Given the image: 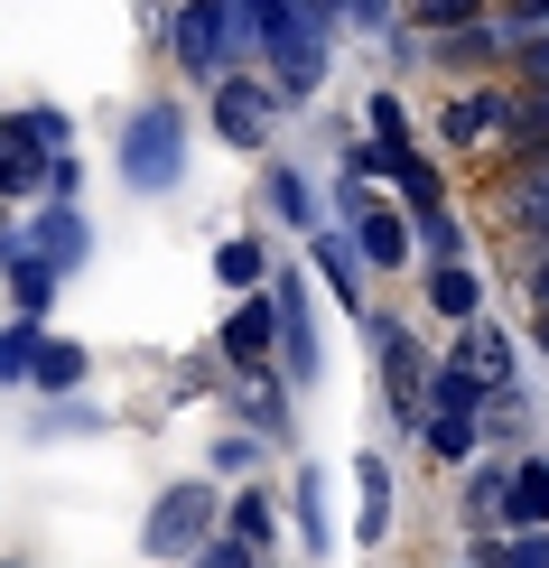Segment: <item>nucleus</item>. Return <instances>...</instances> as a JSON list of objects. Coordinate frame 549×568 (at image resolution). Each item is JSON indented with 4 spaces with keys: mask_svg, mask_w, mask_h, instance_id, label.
Wrapping results in <instances>:
<instances>
[{
    "mask_svg": "<svg viewBox=\"0 0 549 568\" xmlns=\"http://www.w3.org/2000/svg\"><path fill=\"white\" fill-rule=\"evenodd\" d=\"M186 140H196V122H186V103L177 93H140V103L122 112V131H112V178L131 186V196H177L186 186Z\"/></svg>",
    "mask_w": 549,
    "mask_h": 568,
    "instance_id": "obj_1",
    "label": "nucleus"
},
{
    "mask_svg": "<svg viewBox=\"0 0 549 568\" xmlns=\"http://www.w3.org/2000/svg\"><path fill=\"white\" fill-rule=\"evenodd\" d=\"M271 326H279V345H271V373L289 392H317L326 383V336H317V280H307V262H271Z\"/></svg>",
    "mask_w": 549,
    "mask_h": 568,
    "instance_id": "obj_2",
    "label": "nucleus"
},
{
    "mask_svg": "<svg viewBox=\"0 0 549 568\" xmlns=\"http://www.w3.org/2000/svg\"><path fill=\"white\" fill-rule=\"evenodd\" d=\"M214 523H224V485H214V476L159 485L150 513H140V559H150V568H186V550H205Z\"/></svg>",
    "mask_w": 549,
    "mask_h": 568,
    "instance_id": "obj_3",
    "label": "nucleus"
},
{
    "mask_svg": "<svg viewBox=\"0 0 549 568\" xmlns=\"http://www.w3.org/2000/svg\"><path fill=\"white\" fill-rule=\"evenodd\" d=\"M354 326H364V345H373V364H382V410H392V429L410 438L419 410H428L419 392H428V364H438V354H428V336H419L410 317H392V307H364Z\"/></svg>",
    "mask_w": 549,
    "mask_h": 568,
    "instance_id": "obj_4",
    "label": "nucleus"
},
{
    "mask_svg": "<svg viewBox=\"0 0 549 568\" xmlns=\"http://www.w3.org/2000/svg\"><path fill=\"white\" fill-rule=\"evenodd\" d=\"M205 122H214V140H224V150L271 159V150H279V122H289V103L271 93V75H261V65H233V75L205 84Z\"/></svg>",
    "mask_w": 549,
    "mask_h": 568,
    "instance_id": "obj_5",
    "label": "nucleus"
},
{
    "mask_svg": "<svg viewBox=\"0 0 549 568\" xmlns=\"http://www.w3.org/2000/svg\"><path fill=\"white\" fill-rule=\"evenodd\" d=\"M169 57H177V75L196 93L214 75H233V65H252V38H243V19H233V0H177L169 10Z\"/></svg>",
    "mask_w": 549,
    "mask_h": 568,
    "instance_id": "obj_6",
    "label": "nucleus"
},
{
    "mask_svg": "<svg viewBox=\"0 0 549 568\" xmlns=\"http://www.w3.org/2000/svg\"><path fill=\"white\" fill-rule=\"evenodd\" d=\"M261 75H271V93H279V103H289V112H307V103H317V93H326V75H336V38H317V29H298V19L289 10H279L271 19V29H261Z\"/></svg>",
    "mask_w": 549,
    "mask_h": 568,
    "instance_id": "obj_7",
    "label": "nucleus"
},
{
    "mask_svg": "<svg viewBox=\"0 0 549 568\" xmlns=\"http://www.w3.org/2000/svg\"><path fill=\"white\" fill-rule=\"evenodd\" d=\"M504 112H512V84L504 75H475L438 103V150L457 159H494V140H504Z\"/></svg>",
    "mask_w": 549,
    "mask_h": 568,
    "instance_id": "obj_8",
    "label": "nucleus"
},
{
    "mask_svg": "<svg viewBox=\"0 0 549 568\" xmlns=\"http://www.w3.org/2000/svg\"><path fill=\"white\" fill-rule=\"evenodd\" d=\"M224 410H233V429H252L271 457L298 447V392L279 383L271 364H261V373H224Z\"/></svg>",
    "mask_w": 549,
    "mask_h": 568,
    "instance_id": "obj_9",
    "label": "nucleus"
},
{
    "mask_svg": "<svg viewBox=\"0 0 549 568\" xmlns=\"http://www.w3.org/2000/svg\"><path fill=\"white\" fill-rule=\"evenodd\" d=\"M345 233H354V252H364V271L373 280H400V271H419V252H410V215H400L382 186H364V205L345 215Z\"/></svg>",
    "mask_w": 549,
    "mask_h": 568,
    "instance_id": "obj_10",
    "label": "nucleus"
},
{
    "mask_svg": "<svg viewBox=\"0 0 549 568\" xmlns=\"http://www.w3.org/2000/svg\"><path fill=\"white\" fill-rule=\"evenodd\" d=\"M354 540L364 550H392V531H400V476H392V457L382 447H354Z\"/></svg>",
    "mask_w": 549,
    "mask_h": 568,
    "instance_id": "obj_11",
    "label": "nucleus"
},
{
    "mask_svg": "<svg viewBox=\"0 0 549 568\" xmlns=\"http://www.w3.org/2000/svg\"><path fill=\"white\" fill-rule=\"evenodd\" d=\"M307 280H317L345 317H364V307H373V271H364V252H354L345 224H317V233H307Z\"/></svg>",
    "mask_w": 549,
    "mask_h": 568,
    "instance_id": "obj_12",
    "label": "nucleus"
},
{
    "mask_svg": "<svg viewBox=\"0 0 549 568\" xmlns=\"http://www.w3.org/2000/svg\"><path fill=\"white\" fill-rule=\"evenodd\" d=\"M19 233H29V252L57 280H75L84 262H93V224H84V205H57V196H38L29 215H19Z\"/></svg>",
    "mask_w": 549,
    "mask_h": 568,
    "instance_id": "obj_13",
    "label": "nucleus"
},
{
    "mask_svg": "<svg viewBox=\"0 0 549 568\" xmlns=\"http://www.w3.org/2000/svg\"><path fill=\"white\" fill-rule=\"evenodd\" d=\"M494 224H504L521 252L549 243V159H521V169L494 178Z\"/></svg>",
    "mask_w": 549,
    "mask_h": 568,
    "instance_id": "obj_14",
    "label": "nucleus"
},
{
    "mask_svg": "<svg viewBox=\"0 0 549 568\" xmlns=\"http://www.w3.org/2000/svg\"><path fill=\"white\" fill-rule=\"evenodd\" d=\"M261 215H271L279 233H298V243H307V233L326 224V186L307 178L298 159H279V150H271V159H261Z\"/></svg>",
    "mask_w": 549,
    "mask_h": 568,
    "instance_id": "obj_15",
    "label": "nucleus"
},
{
    "mask_svg": "<svg viewBox=\"0 0 549 568\" xmlns=\"http://www.w3.org/2000/svg\"><path fill=\"white\" fill-rule=\"evenodd\" d=\"M504 494H512V447H475L457 466V523L475 531H504Z\"/></svg>",
    "mask_w": 549,
    "mask_h": 568,
    "instance_id": "obj_16",
    "label": "nucleus"
},
{
    "mask_svg": "<svg viewBox=\"0 0 549 568\" xmlns=\"http://www.w3.org/2000/svg\"><path fill=\"white\" fill-rule=\"evenodd\" d=\"M428 65H438V75H504V65H512V29H504V19H475V29H447V38H428Z\"/></svg>",
    "mask_w": 549,
    "mask_h": 568,
    "instance_id": "obj_17",
    "label": "nucleus"
},
{
    "mask_svg": "<svg viewBox=\"0 0 549 568\" xmlns=\"http://www.w3.org/2000/svg\"><path fill=\"white\" fill-rule=\"evenodd\" d=\"M271 345H279V326H271V290L233 298V307H224V326H214V364H224V373H261V364H271Z\"/></svg>",
    "mask_w": 549,
    "mask_h": 568,
    "instance_id": "obj_18",
    "label": "nucleus"
},
{
    "mask_svg": "<svg viewBox=\"0 0 549 568\" xmlns=\"http://www.w3.org/2000/svg\"><path fill=\"white\" fill-rule=\"evenodd\" d=\"M447 354H457L475 383H521V336L494 317V307H485V317H466L457 336H447Z\"/></svg>",
    "mask_w": 549,
    "mask_h": 568,
    "instance_id": "obj_19",
    "label": "nucleus"
},
{
    "mask_svg": "<svg viewBox=\"0 0 549 568\" xmlns=\"http://www.w3.org/2000/svg\"><path fill=\"white\" fill-rule=\"evenodd\" d=\"M485 262H419V307L438 326H466V317H485Z\"/></svg>",
    "mask_w": 549,
    "mask_h": 568,
    "instance_id": "obj_20",
    "label": "nucleus"
},
{
    "mask_svg": "<svg viewBox=\"0 0 549 568\" xmlns=\"http://www.w3.org/2000/svg\"><path fill=\"white\" fill-rule=\"evenodd\" d=\"M214 531H233L243 550H261V559H271L279 540H289V513H279V494L252 476V485H224V523H214Z\"/></svg>",
    "mask_w": 549,
    "mask_h": 568,
    "instance_id": "obj_21",
    "label": "nucleus"
},
{
    "mask_svg": "<svg viewBox=\"0 0 549 568\" xmlns=\"http://www.w3.org/2000/svg\"><path fill=\"white\" fill-rule=\"evenodd\" d=\"M84 383H93V345L57 336V326H38V345H29V383H19V392L65 400V392H84Z\"/></svg>",
    "mask_w": 549,
    "mask_h": 568,
    "instance_id": "obj_22",
    "label": "nucleus"
},
{
    "mask_svg": "<svg viewBox=\"0 0 549 568\" xmlns=\"http://www.w3.org/2000/svg\"><path fill=\"white\" fill-rule=\"evenodd\" d=\"M279 513H289V531H298L307 559H336V494H326V466H298Z\"/></svg>",
    "mask_w": 549,
    "mask_h": 568,
    "instance_id": "obj_23",
    "label": "nucleus"
},
{
    "mask_svg": "<svg viewBox=\"0 0 549 568\" xmlns=\"http://www.w3.org/2000/svg\"><path fill=\"white\" fill-rule=\"evenodd\" d=\"M475 438H485V447H531L540 438L531 383H485V400H475Z\"/></svg>",
    "mask_w": 549,
    "mask_h": 568,
    "instance_id": "obj_24",
    "label": "nucleus"
},
{
    "mask_svg": "<svg viewBox=\"0 0 549 568\" xmlns=\"http://www.w3.org/2000/svg\"><path fill=\"white\" fill-rule=\"evenodd\" d=\"M504 531H549V447H512V494H504Z\"/></svg>",
    "mask_w": 549,
    "mask_h": 568,
    "instance_id": "obj_25",
    "label": "nucleus"
},
{
    "mask_svg": "<svg viewBox=\"0 0 549 568\" xmlns=\"http://www.w3.org/2000/svg\"><path fill=\"white\" fill-rule=\"evenodd\" d=\"M0 140L57 159V150H75V112H65V103H10V112H0Z\"/></svg>",
    "mask_w": 549,
    "mask_h": 568,
    "instance_id": "obj_26",
    "label": "nucleus"
},
{
    "mask_svg": "<svg viewBox=\"0 0 549 568\" xmlns=\"http://www.w3.org/2000/svg\"><path fill=\"white\" fill-rule=\"evenodd\" d=\"M0 290H10V317H29V326H47L57 317V290L65 280L38 262V252H10V262H0Z\"/></svg>",
    "mask_w": 549,
    "mask_h": 568,
    "instance_id": "obj_27",
    "label": "nucleus"
},
{
    "mask_svg": "<svg viewBox=\"0 0 549 568\" xmlns=\"http://www.w3.org/2000/svg\"><path fill=\"white\" fill-rule=\"evenodd\" d=\"M103 429H112V410H103V400L65 392V400H38V419H29V447H65V438H103Z\"/></svg>",
    "mask_w": 549,
    "mask_h": 568,
    "instance_id": "obj_28",
    "label": "nucleus"
},
{
    "mask_svg": "<svg viewBox=\"0 0 549 568\" xmlns=\"http://www.w3.org/2000/svg\"><path fill=\"white\" fill-rule=\"evenodd\" d=\"M382 196H392L400 215H438V205H447V169L428 150H400V169L382 178Z\"/></svg>",
    "mask_w": 549,
    "mask_h": 568,
    "instance_id": "obj_29",
    "label": "nucleus"
},
{
    "mask_svg": "<svg viewBox=\"0 0 549 568\" xmlns=\"http://www.w3.org/2000/svg\"><path fill=\"white\" fill-rule=\"evenodd\" d=\"M261 280H271V243H261V233H224V243H214V290L252 298Z\"/></svg>",
    "mask_w": 549,
    "mask_h": 568,
    "instance_id": "obj_30",
    "label": "nucleus"
},
{
    "mask_svg": "<svg viewBox=\"0 0 549 568\" xmlns=\"http://www.w3.org/2000/svg\"><path fill=\"white\" fill-rule=\"evenodd\" d=\"M410 447H419L428 466H447V476H457V466H466V457H475V447H485V438H475V419H457V410H419Z\"/></svg>",
    "mask_w": 549,
    "mask_h": 568,
    "instance_id": "obj_31",
    "label": "nucleus"
},
{
    "mask_svg": "<svg viewBox=\"0 0 549 568\" xmlns=\"http://www.w3.org/2000/svg\"><path fill=\"white\" fill-rule=\"evenodd\" d=\"M261 466H271V447H261L252 429H233V419L205 438V476H214V485H252Z\"/></svg>",
    "mask_w": 549,
    "mask_h": 568,
    "instance_id": "obj_32",
    "label": "nucleus"
},
{
    "mask_svg": "<svg viewBox=\"0 0 549 568\" xmlns=\"http://www.w3.org/2000/svg\"><path fill=\"white\" fill-rule=\"evenodd\" d=\"M410 252L419 262H475V233L457 205H438V215H410Z\"/></svg>",
    "mask_w": 549,
    "mask_h": 568,
    "instance_id": "obj_33",
    "label": "nucleus"
},
{
    "mask_svg": "<svg viewBox=\"0 0 549 568\" xmlns=\"http://www.w3.org/2000/svg\"><path fill=\"white\" fill-rule=\"evenodd\" d=\"M494 0H400V29L410 38H447V29H475Z\"/></svg>",
    "mask_w": 549,
    "mask_h": 568,
    "instance_id": "obj_34",
    "label": "nucleus"
},
{
    "mask_svg": "<svg viewBox=\"0 0 549 568\" xmlns=\"http://www.w3.org/2000/svg\"><path fill=\"white\" fill-rule=\"evenodd\" d=\"M428 410H457V419H475V400H485V383H475V373L457 364V354H438V364H428Z\"/></svg>",
    "mask_w": 549,
    "mask_h": 568,
    "instance_id": "obj_35",
    "label": "nucleus"
},
{
    "mask_svg": "<svg viewBox=\"0 0 549 568\" xmlns=\"http://www.w3.org/2000/svg\"><path fill=\"white\" fill-rule=\"evenodd\" d=\"M354 131H373V140H392V150H410V103H400V84H373Z\"/></svg>",
    "mask_w": 549,
    "mask_h": 568,
    "instance_id": "obj_36",
    "label": "nucleus"
},
{
    "mask_svg": "<svg viewBox=\"0 0 549 568\" xmlns=\"http://www.w3.org/2000/svg\"><path fill=\"white\" fill-rule=\"evenodd\" d=\"M38 178H47V159L38 150H10V140H0V205H38Z\"/></svg>",
    "mask_w": 549,
    "mask_h": 568,
    "instance_id": "obj_37",
    "label": "nucleus"
},
{
    "mask_svg": "<svg viewBox=\"0 0 549 568\" xmlns=\"http://www.w3.org/2000/svg\"><path fill=\"white\" fill-rule=\"evenodd\" d=\"M504 84H521V93H549V29L512 38V65H504Z\"/></svg>",
    "mask_w": 549,
    "mask_h": 568,
    "instance_id": "obj_38",
    "label": "nucleus"
},
{
    "mask_svg": "<svg viewBox=\"0 0 549 568\" xmlns=\"http://www.w3.org/2000/svg\"><path fill=\"white\" fill-rule=\"evenodd\" d=\"M336 29L345 38H392L400 29V0H336Z\"/></svg>",
    "mask_w": 549,
    "mask_h": 568,
    "instance_id": "obj_39",
    "label": "nucleus"
},
{
    "mask_svg": "<svg viewBox=\"0 0 549 568\" xmlns=\"http://www.w3.org/2000/svg\"><path fill=\"white\" fill-rule=\"evenodd\" d=\"M38 196H57V205H84V159H75V150H57V159H47V178H38Z\"/></svg>",
    "mask_w": 549,
    "mask_h": 568,
    "instance_id": "obj_40",
    "label": "nucleus"
},
{
    "mask_svg": "<svg viewBox=\"0 0 549 568\" xmlns=\"http://www.w3.org/2000/svg\"><path fill=\"white\" fill-rule=\"evenodd\" d=\"M186 568H271V559H261V550H243L233 531H214L205 550H186Z\"/></svg>",
    "mask_w": 549,
    "mask_h": 568,
    "instance_id": "obj_41",
    "label": "nucleus"
},
{
    "mask_svg": "<svg viewBox=\"0 0 549 568\" xmlns=\"http://www.w3.org/2000/svg\"><path fill=\"white\" fill-rule=\"evenodd\" d=\"M494 19H504L512 38H531V29H549V0H494Z\"/></svg>",
    "mask_w": 549,
    "mask_h": 568,
    "instance_id": "obj_42",
    "label": "nucleus"
},
{
    "mask_svg": "<svg viewBox=\"0 0 549 568\" xmlns=\"http://www.w3.org/2000/svg\"><path fill=\"white\" fill-rule=\"evenodd\" d=\"M457 568H512V550H504V531H475Z\"/></svg>",
    "mask_w": 549,
    "mask_h": 568,
    "instance_id": "obj_43",
    "label": "nucleus"
},
{
    "mask_svg": "<svg viewBox=\"0 0 549 568\" xmlns=\"http://www.w3.org/2000/svg\"><path fill=\"white\" fill-rule=\"evenodd\" d=\"M521 298H531V307H549V243L531 252V262H521Z\"/></svg>",
    "mask_w": 549,
    "mask_h": 568,
    "instance_id": "obj_44",
    "label": "nucleus"
},
{
    "mask_svg": "<svg viewBox=\"0 0 549 568\" xmlns=\"http://www.w3.org/2000/svg\"><path fill=\"white\" fill-rule=\"evenodd\" d=\"M521 354H540V364H549V307H531V326H521Z\"/></svg>",
    "mask_w": 549,
    "mask_h": 568,
    "instance_id": "obj_45",
    "label": "nucleus"
},
{
    "mask_svg": "<svg viewBox=\"0 0 549 568\" xmlns=\"http://www.w3.org/2000/svg\"><path fill=\"white\" fill-rule=\"evenodd\" d=\"M0 568H29V559H0Z\"/></svg>",
    "mask_w": 549,
    "mask_h": 568,
    "instance_id": "obj_46",
    "label": "nucleus"
},
{
    "mask_svg": "<svg viewBox=\"0 0 549 568\" xmlns=\"http://www.w3.org/2000/svg\"><path fill=\"white\" fill-rule=\"evenodd\" d=\"M0 224H10V205H0Z\"/></svg>",
    "mask_w": 549,
    "mask_h": 568,
    "instance_id": "obj_47",
    "label": "nucleus"
}]
</instances>
